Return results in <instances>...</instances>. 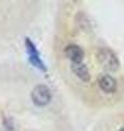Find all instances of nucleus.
Returning <instances> with one entry per match:
<instances>
[{
  "instance_id": "f257e3e1",
  "label": "nucleus",
  "mask_w": 124,
  "mask_h": 131,
  "mask_svg": "<svg viewBox=\"0 0 124 131\" xmlns=\"http://www.w3.org/2000/svg\"><path fill=\"white\" fill-rule=\"evenodd\" d=\"M97 59L99 61V63L102 66V68L107 71L113 72L117 71L119 69V59L118 57L115 56V54L110 50L109 48H101L99 49L97 52Z\"/></svg>"
},
{
  "instance_id": "f03ea898",
  "label": "nucleus",
  "mask_w": 124,
  "mask_h": 131,
  "mask_svg": "<svg viewBox=\"0 0 124 131\" xmlns=\"http://www.w3.org/2000/svg\"><path fill=\"white\" fill-rule=\"evenodd\" d=\"M32 100L36 106H46L51 100V92L46 85H37L32 92Z\"/></svg>"
},
{
  "instance_id": "7ed1b4c3",
  "label": "nucleus",
  "mask_w": 124,
  "mask_h": 131,
  "mask_svg": "<svg viewBox=\"0 0 124 131\" xmlns=\"http://www.w3.org/2000/svg\"><path fill=\"white\" fill-rule=\"evenodd\" d=\"M25 45H26V48H27V51H28V56H30V61L35 66L36 68H38L43 71H46V67H45L43 61L40 60L38 51H37L36 47L34 46V44L31 42L30 38H26Z\"/></svg>"
},
{
  "instance_id": "20e7f679",
  "label": "nucleus",
  "mask_w": 124,
  "mask_h": 131,
  "mask_svg": "<svg viewBox=\"0 0 124 131\" xmlns=\"http://www.w3.org/2000/svg\"><path fill=\"white\" fill-rule=\"evenodd\" d=\"M65 55L68 58L72 61L73 63H80L82 62L83 57H84V52L82 49L76 46V45H70L65 48Z\"/></svg>"
},
{
  "instance_id": "39448f33",
  "label": "nucleus",
  "mask_w": 124,
  "mask_h": 131,
  "mask_svg": "<svg viewBox=\"0 0 124 131\" xmlns=\"http://www.w3.org/2000/svg\"><path fill=\"white\" fill-rule=\"evenodd\" d=\"M99 85L103 92L106 93H112L117 89V81L111 75H103L99 80Z\"/></svg>"
},
{
  "instance_id": "423d86ee",
  "label": "nucleus",
  "mask_w": 124,
  "mask_h": 131,
  "mask_svg": "<svg viewBox=\"0 0 124 131\" xmlns=\"http://www.w3.org/2000/svg\"><path fill=\"white\" fill-rule=\"evenodd\" d=\"M72 70L81 80L86 81V82L89 81V72H88V69L85 64H83L82 62L73 63L72 64Z\"/></svg>"
},
{
  "instance_id": "0eeeda50",
  "label": "nucleus",
  "mask_w": 124,
  "mask_h": 131,
  "mask_svg": "<svg viewBox=\"0 0 124 131\" xmlns=\"http://www.w3.org/2000/svg\"><path fill=\"white\" fill-rule=\"evenodd\" d=\"M119 131H124V128H122L121 130H119Z\"/></svg>"
}]
</instances>
